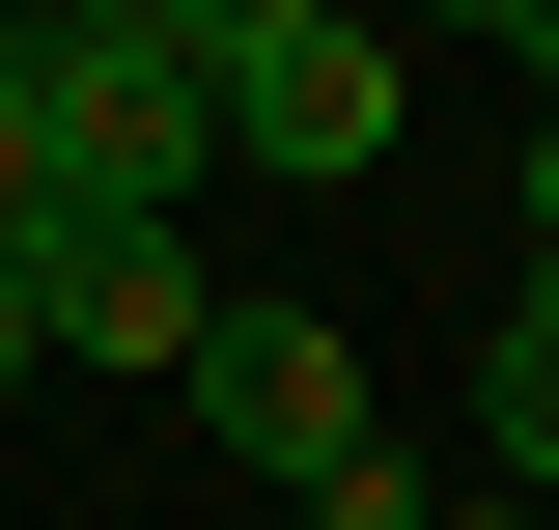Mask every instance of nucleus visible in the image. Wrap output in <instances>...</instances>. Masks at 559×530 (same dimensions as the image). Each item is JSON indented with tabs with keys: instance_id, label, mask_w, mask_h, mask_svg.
<instances>
[{
	"instance_id": "f257e3e1",
	"label": "nucleus",
	"mask_w": 559,
	"mask_h": 530,
	"mask_svg": "<svg viewBox=\"0 0 559 530\" xmlns=\"http://www.w3.org/2000/svg\"><path fill=\"white\" fill-rule=\"evenodd\" d=\"M0 112L57 140V196H197L224 168V57L168 0H28V28H0Z\"/></svg>"
},
{
	"instance_id": "f03ea898",
	"label": "nucleus",
	"mask_w": 559,
	"mask_h": 530,
	"mask_svg": "<svg viewBox=\"0 0 559 530\" xmlns=\"http://www.w3.org/2000/svg\"><path fill=\"white\" fill-rule=\"evenodd\" d=\"M168 363H197V419H224V447H252L308 530H392V503H419V474H392V419H364V335H336V308H197Z\"/></svg>"
},
{
	"instance_id": "7ed1b4c3",
	"label": "nucleus",
	"mask_w": 559,
	"mask_h": 530,
	"mask_svg": "<svg viewBox=\"0 0 559 530\" xmlns=\"http://www.w3.org/2000/svg\"><path fill=\"white\" fill-rule=\"evenodd\" d=\"M224 168L364 196V168H392V0H280V28H224Z\"/></svg>"
},
{
	"instance_id": "20e7f679",
	"label": "nucleus",
	"mask_w": 559,
	"mask_h": 530,
	"mask_svg": "<svg viewBox=\"0 0 559 530\" xmlns=\"http://www.w3.org/2000/svg\"><path fill=\"white\" fill-rule=\"evenodd\" d=\"M197 308H224V279H197V196H57V224H28V335H57V363H168Z\"/></svg>"
},
{
	"instance_id": "39448f33",
	"label": "nucleus",
	"mask_w": 559,
	"mask_h": 530,
	"mask_svg": "<svg viewBox=\"0 0 559 530\" xmlns=\"http://www.w3.org/2000/svg\"><path fill=\"white\" fill-rule=\"evenodd\" d=\"M476 447H503V474H532V503H559V279H532V308H503V363H476Z\"/></svg>"
},
{
	"instance_id": "423d86ee",
	"label": "nucleus",
	"mask_w": 559,
	"mask_h": 530,
	"mask_svg": "<svg viewBox=\"0 0 559 530\" xmlns=\"http://www.w3.org/2000/svg\"><path fill=\"white\" fill-rule=\"evenodd\" d=\"M28 224H57V140H28V112H0V279H28Z\"/></svg>"
},
{
	"instance_id": "0eeeda50",
	"label": "nucleus",
	"mask_w": 559,
	"mask_h": 530,
	"mask_svg": "<svg viewBox=\"0 0 559 530\" xmlns=\"http://www.w3.org/2000/svg\"><path fill=\"white\" fill-rule=\"evenodd\" d=\"M392 28H503V57H532V84H559V0H392Z\"/></svg>"
},
{
	"instance_id": "6e6552de",
	"label": "nucleus",
	"mask_w": 559,
	"mask_h": 530,
	"mask_svg": "<svg viewBox=\"0 0 559 530\" xmlns=\"http://www.w3.org/2000/svg\"><path fill=\"white\" fill-rule=\"evenodd\" d=\"M392 530H559V503H532V474H503V503H392Z\"/></svg>"
},
{
	"instance_id": "1a4fd4ad",
	"label": "nucleus",
	"mask_w": 559,
	"mask_h": 530,
	"mask_svg": "<svg viewBox=\"0 0 559 530\" xmlns=\"http://www.w3.org/2000/svg\"><path fill=\"white\" fill-rule=\"evenodd\" d=\"M532 279H559V84H532Z\"/></svg>"
},
{
	"instance_id": "9d476101",
	"label": "nucleus",
	"mask_w": 559,
	"mask_h": 530,
	"mask_svg": "<svg viewBox=\"0 0 559 530\" xmlns=\"http://www.w3.org/2000/svg\"><path fill=\"white\" fill-rule=\"evenodd\" d=\"M168 28H197V57H224V28H280V0H168Z\"/></svg>"
}]
</instances>
